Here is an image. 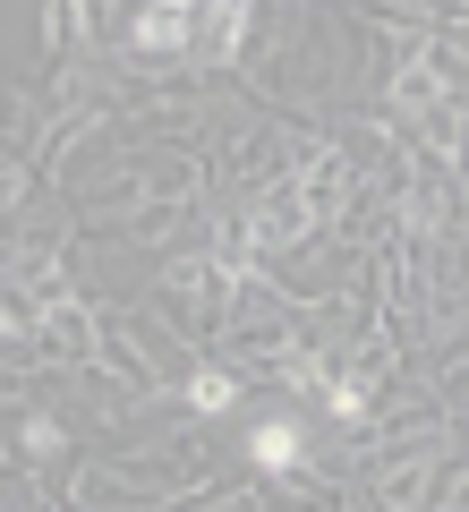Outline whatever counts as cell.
I'll use <instances>...</instances> for the list:
<instances>
[{"label": "cell", "instance_id": "obj_1", "mask_svg": "<svg viewBox=\"0 0 469 512\" xmlns=\"http://www.w3.org/2000/svg\"><path fill=\"white\" fill-rule=\"evenodd\" d=\"M128 43H137V52H188V43H197V9H180V0H163V9H137Z\"/></svg>", "mask_w": 469, "mask_h": 512}, {"label": "cell", "instance_id": "obj_2", "mask_svg": "<svg viewBox=\"0 0 469 512\" xmlns=\"http://www.w3.org/2000/svg\"><path fill=\"white\" fill-rule=\"evenodd\" d=\"M299 453H307L299 419H265V427H248V461H256V470H290Z\"/></svg>", "mask_w": 469, "mask_h": 512}, {"label": "cell", "instance_id": "obj_3", "mask_svg": "<svg viewBox=\"0 0 469 512\" xmlns=\"http://www.w3.org/2000/svg\"><path fill=\"white\" fill-rule=\"evenodd\" d=\"M188 402H197V410H231V402H239V384L222 376V367H197V376H188Z\"/></svg>", "mask_w": 469, "mask_h": 512}, {"label": "cell", "instance_id": "obj_4", "mask_svg": "<svg viewBox=\"0 0 469 512\" xmlns=\"http://www.w3.org/2000/svg\"><path fill=\"white\" fill-rule=\"evenodd\" d=\"M0 333H9V308H0Z\"/></svg>", "mask_w": 469, "mask_h": 512}]
</instances>
